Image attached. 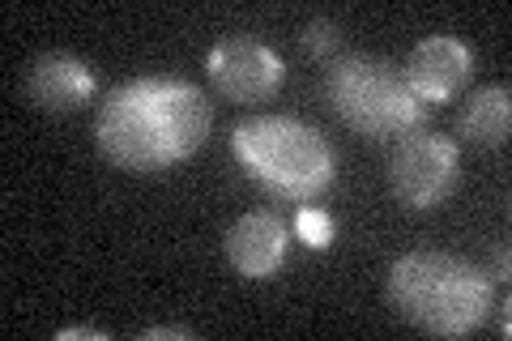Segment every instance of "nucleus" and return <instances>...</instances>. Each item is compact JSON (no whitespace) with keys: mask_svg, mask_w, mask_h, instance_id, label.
I'll return each mask as SVG.
<instances>
[{"mask_svg":"<svg viewBox=\"0 0 512 341\" xmlns=\"http://www.w3.org/2000/svg\"><path fill=\"white\" fill-rule=\"evenodd\" d=\"M295 235L308 243L312 252L329 248V243H333V218L325 214V209H316V205H299V214H295Z\"/></svg>","mask_w":512,"mask_h":341,"instance_id":"obj_11","label":"nucleus"},{"mask_svg":"<svg viewBox=\"0 0 512 341\" xmlns=\"http://www.w3.org/2000/svg\"><path fill=\"white\" fill-rule=\"evenodd\" d=\"M231 154L248 171V180L261 184L274 201L291 205H312L316 197H325L338 175L333 145L312 124L291 116H252L235 124Z\"/></svg>","mask_w":512,"mask_h":341,"instance_id":"obj_3","label":"nucleus"},{"mask_svg":"<svg viewBox=\"0 0 512 341\" xmlns=\"http://www.w3.org/2000/svg\"><path fill=\"white\" fill-rule=\"evenodd\" d=\"M402 73L410 81V90L419 94L427 107L431 103H448L470 81L474 52L453 35H427L423 43H414V52L402 64Z\"/></svg>","mask_w":512,"mask_h":341,"instance_id":"obj_8","label":"nucleus"},{"mask_svg":"<svg viewBox=\"0 0 512 341\" xmlns=\"http://www.w3.org/2000/svg\"><path fill=\"white\" fill-rule=\"evenodd\" d=\"M384 180H389V192L406 209L444 205L461 184L457 141L440 137V133H427V128H414V133L397 137L389 162H384Z\"/></svg>","mask_w":512,"mask_h":341,"instance_id":"obj_5","label":"nucleus"},{"mask_svg":"<svg viewBox=\"0 0 512 341\" xmlns=\"http://www.w3.org/2000/svg\"><path fill=\"white\" fill-rule=\"evenodd\" d=\"M56 337H60V341H82V337H86V341H107V333L94 329V324H73V329H60Z\"/></svg>","mask_w":512,"mask_h":341,"instance_id":"obj_13","label":"nucleus"},{"mask_svg":"<svg viewBox=\"0 0 512 341\" xmlns=\"http://www.w3.org/2000/svg\"><path fill=\"white\" fill-rule=\"evenodd\" d=\"M146 341H167V337H180V341H192V333L188 329H146L141 333Z\"/></svg>","mask_w":512,"mask_h":341,"instance_id":"obj_14","label":"nucleus"},{"mask_svg":"<svg viewBox=\"0 0 512 341\" xmlns=\"http://www.w3.org/2000/svg\"><path fill=\"white\" fill-rule=\"evenodd\" d=\"M26 94L43 111H77L94 99V69L69 52H47L26 69Z\"/></svg>","mask_w":512,"mask_h":341,"instance_id":"obj_9","label":"nucleus"},{"mask_svg":"<svg viewBox=\"0 0 512 341\" xmlns=\"http://www.w3.org/2000/svg\"><path fill=\"white\" fill-rule=\"evenodd\" d=\"M214 107L184 77L154 73L116 86L99 107L94 137L107 162L133 175H163L205 145Z\"/></svg>","mask_w":512,"mask_h":341,"instance_id":"obj_1","label":"nucleus"},{"mask_svg":"<svg viewBox=\"0 0 512 341\" xmlns=\"http://www.w3.org/2000/svg\"><path fill=\"white\" fill-rule=\"evenodd\" d=\"M286 248H291V226H286L274 209H248L231 222L227 239H222V252L235 273H244L252 282L274 278L286 261Z\"/></svg>","mask_w":512,"mask_h":341,"instance_id":"obj_7","label":"nucleus"},{"mask_svg":"<svg viewBox=\"0 0 512 341\" xmlns=\"http://www.w3.org/2000/svg\"><path fill=\"white\" fill-rule=\"evenodd\" d=\"M512 128V94L508 86H478L457 116L461 141L478 145V150H500Z\"/></svg>","mask_w":512,"mask_h":341,"instance_id":"obj_10","label":"nucleus"},{"mask_svg":"<svg viewBox=\"0 0 512 341\" xmlns=\"http://www.w3.org/2000/svg\"><path fill=\"white\" fill-rule=\"evenodd\" d=\"M393 312L431 337H466L491 316L495 282L466 256L406 252L384 278Z\"/></svg>","mask_w":512,"mask_h":341,"instance_id":"obj_2","label":"nucleus"},{"mask_svg":"<svg viewBox=\"0 0 512 341\" xmlns=\"http://www.w3.org/2000/svg\"><path fill=\"white\" fill-rule=\"evenodd\" d=\"M338 22H329V18H316V22H308L303 26V52L308 56H316V60H325V52H333V47H338Z\"/></svg>","mask_w":512,"mask_h":341,"instance_id":"obj_12","label":"nucleus"},{"mask_svg":"<svg viewBox=\"0 0 512 341\" xmlns=\"http://www.w3.org/2000/svg\"><path fill=\"white\" fill-rule=\"evenodd\" d=\"M325 99L346 128L372 141L406 137L427 124V103L410 90L406 73L372 56L333 60L325 73Z\"/></svg>","mask_w":512,"mask_h":341,"instance_id":"obj_4","label":"nucleus"},{"mask_svg":"<svg viewBox=\"0 0 512 341\" xmlns=\"http://www.w3.org/2000/svg\"><path fill=\"white\" fill-rule=\"evenodd\" d=\"M205 69H210V81L218 86V94L231 103H261L286 77V64L274 47L261 39H248V35L222 39L210 52V60H205Z\"/></svg>","mask_w":512,"mask_h":341,"instance_id":"obj_6","label":"nucleus"}]
</instances>
